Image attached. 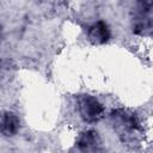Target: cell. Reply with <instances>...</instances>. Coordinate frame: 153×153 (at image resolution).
<instances>
[{"mask_svg":"<svg viewBox=\"0 0 153 153\" xmlns=\"http://www.w3.org/2000/svg\"><path fill=\"white\" fill-rule=\"evenodd\" d=\"M98 141V136H97V133L92 131V130H88V131H85L81 134V136L79 137L78 140V145L80 148L82 149H87L90 148L91 146L96 145Z\"/></svg>","mask_w":153,"mask_h":153,"instance_id":"cell-4","label":"cell"},{"mask_svg":"<svg viewBox=\"0 0 153 153\" xmlns=\"http://www.w3.org/2000/svg\"><path fill=\"white\" fill-rule=\"evenodd\" d=\"M78 104L81 117L87 122H94L99 120L103 115L104 109L102 104L92 96H81Z\"/></svg>","mask_w":153,"mask_h":153,"instance_id":"cell-1","label":"cell"},{"mask_svg":"<svg viewBox=\"0 0 153 153\" xmlns=\"http://www.w3.org/2000/svg\"><path fill=\"white\" fill-rule=\"evenodd\" d=\"M110 38V30L104 22H97L88 30V39L93 44L106 43Z\"/></svg>","mask_w":153,"mask_h":153,"instance_id":"cell-2","label":"cell"},{"mask_svg":"<svg viewBox=\"0 0 153 153\" xmlns=\"http://www.w3.org/2000/svg\"><path fill=\"white\" fill-rule=\"evenodd\" d=\"M19 129V118L12 112H5L0 117V131L5 136L14 135Z\"/></svg>","mask_w":153,"mask_h":153,"instance_id":"cell-3","label":"cell"}]
</instances>
